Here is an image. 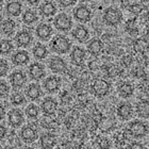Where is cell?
Masks as SVG:
<instances>
[{
  "mask_svg": "<svg viewBox=\"0 0 149 149\" xmlns=\"http://www.w3.org/2000/svg\"><path fill=\"white\" fill-rule=\"evenodd\" d=\"M4 116H6V109L3 108V106L0 104V120H2Z\"/></svg>",
  "mask_w": 149,
  "mask_h": 149,
  "instance_id": "obj_44",
  "label": "cell"
},
{
  "mask_svg": "<svg viewBox=\"0 0 149 149\" xmlns=\"http://www.w3.org/2000/svg\"><path fill=\"white\" fill-rule=\"evenodd\" d=\"M14 49V46L11 40H0V54H3V56H6L11 53Z\"/></svg>",
  "mask_w": 149,
  "mask_h": 149,
  "instance_id": "obj_30",
  "label": "cell"
},
{
  "mask_svg": "<svg viewBox=\"0 0 149 149\" xmlns=\"http://www.w3.org/2000/svg\"><path fill=\"white\" fill-rule=\"evenodd\" d=\"M40 15L44 17H51L54 16L56 13V6L52 1H46L40 6Z\"/></svg>",
  "mask_w": 149,
  "mask_h": 149,
  "instance_id": "obj_20",
  "label": "cell"
},
{
  "mask_svg": "<svg viewBox=\"0 0 149 149\" xmlns=\"http://www.w3.org/2000/svg\"><path fill=\"white\" fill-rule=\"evenodd\" d=\"M86 59V52L83 48L81 47H74L70 52V60L74 63V65L77 66H82L83 65L84 61Z\"/></svg>",
  "mask_w": 149,
  "mask_h": 149,
  "instance_id": "obj_10",
  "label": "cell"
},
{
  "mask_svg": "<svg viewBox=\"0 0 149 149\" xmlns=\"http://www.w3.org/2000/svg\"><path fill=\"white\" fill-rule=\"evenodd\" d=\"M128 148H130V149H142V148H144V147L142 146L140 143H133V144H131L130 146H128Z\"/></svg>",
  "mask_w": 149,
  "mask_h": 149,
  "instance_id": "obj_43",
  "label": "cell"
},
{
  "mask_svg": "<svg viewBox=\"0 0 149 149\" xmlns=\"http://www.w3.org/2000/svg\"><path fill=\"white\" fill-rule=\"evenodd\" d=\"M6 132H8L6 128L4 127V126H2V125H0V140H2L3 137L6 136Z\"/></svg>",
  "mask_w": 149,
  "mask_h": 149,
  "instance_id": "obj_41",
  "label": "cell"
},
{
  "mask_svg": "<svg viewBox=\"0 0 149 149\" xmlns=\"http://www.w3.org/2000/svg\"><path fill=\"white\" fill-rule=\"evenodd\" d=\"M49 68L51 69V72L56 74H63L67 70V64L62 58L54 56L49 61Z\"/></svg>",
  "mask_w": 149,
  "mask_h": 149,
  "instance_id": "obj_9",
  "label": "cell"
},
{
  "mask_svg": "<svg viewBox=\"0 0 149 149\" xmlns=\"http://www.w3.org/2000/svg\"><path fill=\"white\" fill-rule=\"evenodd\" d=\"M40 109L45 115H53L58 110V102L51 97L45 98L40 104Z\"/></svg>",
  "mask_w": 149,
  "mask_h": 149,
  "instance_id": "obj_15",
  "label": "cell"
},
{
  "mask_svg": "<svg viewBox=\"0 0 149 149\" xmlns=\"http://www.w3.org/2000/svg\"><path fill=\"white\" fill-rule=\"evenodd\" d=\"M99 145H100V147H101V148H108V147H110L109 141H107L106 139H103V140H100Z\"/></svg>",
  "mask_w": 149,
  "mask_h": 149,
  "instance_id": "obj_42",
  "label": "cell"
},
{
  "mask_svg": "<svg viewBox=\"0 0 149 149\" xmlns=\"http://www.w3.org/2000/svg\"><path fill=\"white\" fill-rule=\"evenodd\" d=\"M53 26L56 27V30L62 32L69 31L72 27V20L67 14L65 13H61L56 16L54 20H53Z\"/></svg>",
  "mask_w": 149,
  "mask_h": 149,
  "instance_id": "obj_4",
  "label": "cell"
},
{
  "mask_svg": "<svg viewBox=\"0 0 149 149\" xmlns=\"http://www.w3.org/2000/svg\"><path fill=\"white\" fill-rule=\"evenodd\" d=\"M8 119H9V124L11 127L13 128H18L20 127L24 121H25V117L22 112L18 109H13L9 112L8 114Z\"/></svg>",
  "mask_w": 149,
  "mask_h": 149,
  "instance_id": "obj_7",
  "label": "cell"
},
{
  "mask_svg": "<svg viewBox=\"0 0 149 149\" xmlns=\"http://www.w3.org/2000/svg\"><path fill=\"white\" fill-rule=\"evenodd\" d=\"M14 40H15L16 45L18 47H28L33 42V36L29 31L22 30L15 35Z\"/></svg>",
  "mask_w": 149,
  "mask_h": 149,
  "instance_id": "obj_12",
  "label": "cell"
},
{
  "mask_svg": "<svg viewBox=\"0 0 149 149\" xmlns=\"http://www.w3.org/2000/svg\"><path fill=\"white\" fill-rule=\"evenodd\" d=\"M9 69V63L6 62V60L0 59V77H4L8 74Z\"/></svg>",
  "mask_w": 149,
  "mask_h": 149,
  "instance_id": "obj_34",
  "label": "cell"
},
{
  "mask_svg": "<svg viewBox=\"0 0 149 149\" xmlns=\"http://www.w3.org/2000/svg\"><path fill=\"white\" fill-rule=\"evenodd\" d=\"M121 62H123L124 66L128 67V66H130V65H131V63L133 62V59H132V56H131L130 54H127V56H125L124 58H123V60H121Z\"/></svg>",
  "mask_w": 149,
  "mask_h": 149,
  "instance_id": "obj_38",
  "label": "cell"
},
{
  "mask_svg": "<svg viewBox=\"0 0 149 149\" xmlns=\"http://www.w3.org/2000/svg\"><path fill=\"white\" fill-rule=\"evenodd\" d=\"M87 51L94 56H98L100 53L102 52L103 45L102 42L99 38H93L87 43Z\"/></svg>",
  "mask_w": 149,
  "mask_h": 149,
  "instance_id": "obj_19",
  "label": "cell"
},
{
  "mask_svg": "<svg viewBox=\"0 0 149 149\" xmlns=\"http://www.w3.org/2000/svg\"><path fill=\"white\" fill-rule=\"evenodd\" d=\"M20 137H22V140L25 143L30 144L37 140L38 134H37V131L33 127H31V126H26L20 131Z\"/></svg>",
  "mask_w": 149,
  "mask_h": 149,
  "instance_id": "obj_13",
  "label": "cell"
},
{
  "mask_svg": "<svg viewBox=\"0 0 149 149\" xmlns=\"http://www.w3.org/2000/svg\"><path fill=\"white\" fill-rule=\"evenodd\" d=\"M130 11L134 14H140L142 11H143V6L141 4H132L130 6Z\"/></svg>",
  "mask_w": 149,
  "mask_h": 149,
  "instance_id": "obj_39",
  "label": "cell"
},
{
  "mask_svg": "<svg viewBox=\"0 0 149 149\" xmlns=\"http://www.w3.org/2000/svg\"><path fill=\"white\" fill-rule=\"evenodd\" d=\"M147 46H148V37L146 40L145 38H139L134 42L133 44V48L136 52L143 53L147 50Z\"/></svg>",
  "mask_w": 149,
  "mask_h": 149,
  "instance_id": "obj_31",
  "label": "cell"
},
{
  "mask_svg": "<svg viewBox=\"0 0 149 149\" xmlns=\"http://www.w3.org/2000/svg\"><path fill=\"white\" fill-rule=\"evenodd\" d=\"M117 91L120 97H123V98H129L133 94L134 87L129 82H121L120 84H118Z\"/></svg>",
  "mask_w": 149,
  "mask_h": 149,
  "instance_id": "obj_24",
  "label": "cell"
},
{
  "mask_svg": "<svg viewBox=\"0 0 149 149\" xmlns=\"http://www.w3.org/2000/svg\"><path fill=\"white\" fill-rule=\"evenodd\" d=\"M121 19H123V14L119 10L115 8H108L103 13V22L108 26L115 27L119 25L121 22Z\"/></svg>",
  "mask_w": 149,
  "mask_h": 149,
  "instance_id": "obj_3",
  "label": "cell"
},
{
  "mask_svg": "<svg viewBox=\"0 0 149 149\" xmlns=\"http://www.w3.org/2000/svg\"><path fill=\"white\" fill-rule=\"evenodd\" d=\"M143 1H145V0H143ZM146 1H147V0H146Z\"/></svg>",
  "mask_w": 149,
  "mask_h": 149,
  "instance_id": "obj_50",
  "label": "cell"
},
{
  "mask_svg": "<svg viewBox=\"0 0 149 149\" xmlns=\"http://www.w3.org/2000/svg\"><path fill=\"white\" fill-rule=\"evenodd\" d=\"M29 74L32 80L40 81L45 77V67L40 63H33L29 67Z\"/></svg>",
  "mask_w": 149,
  "mask_h": 149,
  "instance_id": "obj_14",
  "label": "cell"
},
{
  "mask_svg": "<svg viewBox=\"0 0 149 149\" xmlns=\"http://www.w3.org/2000/svg\"><path fill=\"white\" fill-rule=\"evenodd\" d=\"M132 74H133V76L135 78H141V77H143L144 74H145V72H144V69L142 68V67H137V68L133 69Z\"/></svg>",
  "mask_w": 149,
  "mask_h": 149,
  "instance_id": "obj_40",
  "label": "cell"
},
{
  "mask_svg": "<svg viewBox=\"0 0 149 149\" xmlns=\"http://www.w3.org/2000/svg\"><path fill=\"white\" fill-rule=\"evenodd\" d=\"M61 87V79L56 76H50L44 81V88L49 94L58 92Z\"/></svg>",
  "mask_w": 149,
  "mask_h": 149,
  "instance_id": "obj_11",
  "label": "cell"
},
{
  "mask_svg": "<svg viewBox=\"0 0 149 149\" xmlns=\"http://www.w3.org/2000/svg\"><path fill=\"white\" fill-rule=\"evenodd\" d=\"M82 1H88V0H82Z\"/></svg>",
  "mask_w": 149,
  "mask_h": 149,
  "instance_id": "obj_49",
  "label": "cell"
},
{
  "mask_svg": "<svg viewBox=\"0 0 149 149\" xmlns=\"http://www.w3.org/2000/svg\"><path fill=\"white\" fill-rule=\"evenodd\" d=\"M12 62L14 65L16 66H22L28 64L30 61V56H29L28 51L26 50H18L16 51L14 54L12 56Z\"/></svg>",
  "mask_w": 149,
  "mask_h": 149,
  "instance_id": "obj_17",
  "label": "cell"
},
{
  "mask_svg": "<svg viewBox=\"0 0 149 149\" xmlns=\"http://www.w3.org/2000/svg\"><path fill=\"white\" fill-rule=\"evenodd\" d=\"M38 108L35 104H30V106L26 109V114L29 118H36L38 116Z\"/></svg>",
  "mask_w": 149,
  "mask_h": 149,
  "instance_id": "obj_33",
  "label": "cell"
},
{
  "mask_svg": "<svg viewBox=\"0 0 149 149\" xmlns=\"http://www.w3.org/2000/svg\"><path fill=\"white\" fill-rule=\"evenodd\" d=\"M90 68H91V70H96L97 68H98V65H97V63L95 62H92L90 64Z\"/></svg>",
  "mask_w": 149,
  "mask_h": 149,
  "instance_id": "obj_46",
  "label": "cell"
},
{
  "mask_svg": "<svg viewBox=\"0 0 149 149\" xmlns=\"http://www.w3.org/2000/svg\"><path fill=\"white\" fill-rule=\"evenodd\" d=\"M58 1L62 8H68V6H74V3L77 2V0H58Z\"/></svg>",
  "mask_w": 149,
  "mask_h": 149,
  "instance_id": "obj_37",
  "label": "cell"
},
{
  "mask_svg": "<svg viewBox=\"0 0 149 149\" xmlns=\"http://www.w3.org/2000/svg\"><path fill=\"white\" fill-rule=\"evenodd\" d=\"M1 25H2V17L0 16V29H1Z\"/></svg>",
  "mask_w": 149,
  "mask_h": 149,
  "instance_id": "obj_47",
  "label": "cell"
},
{
  "mask_svg": "<svg viewBox=\"0 0 149 149\" xmlns=\"http://www.w3.org/2000/svg\"><path fill=\"white\" fill-rule=\"evenodd\" d=\"M133 113V107L129 102H123L117 108V115L121 119H128L132 116Z\"/></svg>",
  "mask_w": 149,
  "mask_h": 149,
  "instance_id": "obj_22",
  "label": "cell"
},
{
  "mask_svg": "<svg viewBox=\"0 0 149 149\" xmlns=\"http://www.w3.org/2000/svg\"><path fill=\"white\" fill-rule=\"evenodd\" d=\"M136 113L142 118H148L149 115V104L147 100H143L136 104Z\"/></svg>",
  "mask_w": 149,
  "mask_h": 149,
  "instance_id": "obj_28",
  "label": "cell"
},
{
  "mask_svg": "<svg viewBox=\"0 0 149 149\" xmlns=\"http://www.w3.org/2000/svg\"><path fill=\"white\" fill-rule=\"evenodd\" d=\"M70 47H72V43L65 35H56L53 37L50 43L51 50L53 52L60 53V54L67 53L70 50Z\"/></svg>",
  "mask_w": 149,
  "mask_h": 149,
  "instance_id": "obj_1",
  "label": "cell"
},
{
  "mask_svg": "<svg viewBox=\"0 0 149 149\" xmlns=\"http://www.w3.org/2000/svg\"><path fill=\"white\" fill-rule=\"evenodd\" d=\"M91 88H92V93L95 95L98 98H102V97H106L108 94L110 93L111 91V85L107 80L104 79H99L97 78L92 82V85H91Z\"/></svg>",
  "mask_w": 149,
  "mask_h": 149,
  "instance_id": "obj_2",
  "label": "cell"
},
{
  "mask_svg": "<svg viewBox=\"0 0 149 149\" xmlns=\"http://www.w3.org/2000/svg\"><path fill=\"white\" fill-rule=\"evenodd\" d=\"M16 30V22L13 20V19H6L4 22H2V25H1V31L3 32V34L8 35H12Z\"/></svg>",
  "mask_w": 149,
  "mask_h": 149,
  "instance_id": "obj_27",
  "label": "cell"
},
{
  "mask_svg": "<svg viewBox=\"0 0 149 149\" xmlns=\"http://www.w3.org/2000/svg\"><path fill=\"white\" fill-rule=\"evenodd\" d=\"M32 53H33V56H34L35 59L43 60V59H45V58H47V56H48V49L46 48V46H44L43 44L38 43L33 47Z\"/></svg>",
  "mask_w": 149,
  "mask_h": 149,
  "instance_id": "obj_25",
  "label": "cell"
},
{
  "mask_svg": "<svg viewBox=\"0 0 149 149\" xmlns=\"http://www.w3.org/2000/svg\"><path fill=\"white\" fill-rule=\"evenodd\" d=\"M26 95L29 99L31 100H37L40 99V96H42V88H40V84L37 83H31L27 87L26 90Z\"/></svg>",
  "mask_w": 149,
  "mask_h": 149,
  "instance_id": "obj_21",
  "label": "cell"
},
{
  "mask_svg": "<svg viewBox=\"0 0 149 149\" xmlns=\"http://www.w3.org/2000/svg\"><path fill=\"white\" fill-rule=\"evenodd\" d=\"M26 82H27V78L22 70H16V72H12L10 76V83L15 91L22 88Z\"/></svg>",
  "mask_w": 149,
  "mask_h": 149,
  "instance_id": "obj_5",
  "label": "cell"
},
{
  "mask_svg": "<svg viewBox=\"0 0 149 149\" xmlns=\"http://www.w3.org/2000/svg\"><path fill=\"white\" fill-rule=\"evenodd\" d=\"M72 37L79 43H85L90 37V32L84 26H77L72 31Z\"/></svg>",
  "mask_w": 149,
  "mask_h": 149,
  "instance_id": "obj_18",
  "label": "cell"
},
{
  "mask_svg": "<svg viewBox=\"0 0 149 149\" xmlns=\"http://www.w3.org/2000/svg\"><path fill=\"white\" fill-rule=\"evenodd\" d=\"M35 34L40 40H48L52 35V28L48 24H40L35 29Z\"/></svg>",
  "mask_w": 149,
  "mask_h": 149,
  "instance_id": "obj_16",
  "label": "cell"
},
{
  "mask_svg": "<svg viewBox=\"0 0 149 149\" xmlns=\"http://www.w3.org/2000/svg\"><path fill=\"white\" fill-rule=\"evenodd\" d=\"M128 131H129V133L133 137H143L148 132V128H147V125H145L142 121L137 120V121H133L130 125Z\"/></svg>",
  "mask_w": 149,
  "mask_h": 149,
  "instance_id": "obj_6",
  "label": "cell"
},
{
  "mask_svg": "<svg viewBox=\"0 0 149 149\" xmlns=\"http://www.w3.org/2000/svg\"><path fill=\"white\" fill-rule=\"evenodd\" d=\"M26 97L24 94L19 93V92H15L11 95V103L13 106H20L25 102Z\"/></svg>",
  "mask_w": 149,
  "mask_h": 149,
  "instance_id": "obj_32",
  "label": "cell"
},
{
  "mask_svg": "<svg viewBox=\"0 0 149 149\" xmlns=\"http://www.w3.org/2000/svg\"><path fill=\"white\" fill-rule=\"evenodd\" d=\"M74 17L80 22H87L92 18L91 10L85 6H80L74 10Z\"/></svg>",
  "mask_w": 149,
  "mask_h": 149,
  "instance_id": "obj_8",
  "label": "cell"
},
{
  "mask_svg": "<svg viewBox=\"0 0 149 149\" xmlns=\"http://www.w3.org/2000/svg\"><path fill=\"white\" fill-rule=\"evenodd\" d=\"M6 10L8 15L13 16V17H17L22 13V4L19 1H11V2H9L6 4Z\"/></svg>",
  "mask_w": 149,
  "mask_h": 149,
  "instance_id": "obj_23",
  "label": "cell"
},
{
  "mask_svg": "<svg viewBox=\"0 0 149 149\" xmlns=\"http://www.w3.org/2000/svg\"><path fill=\"white\" fill-rule=\"evenodd\" d=\"M10 87L6 82L4 81H0V98H3L9 95Z\"/></svg>",
  "mask_w": 149,
  "mask_h": 149,
  "instance_id": "obj_35",
  "label": "cell"
},
{
  "mask_svg": "<svg viewBox=\"0 0 149 149\" xmlns=\"http://www.w3.org/2000/svg\"><path fill=\"white\" fill-rule=\"evenodd\" d=\"M37 18L38 17H37L36 13L34 11H32V10H27L22 14V22L26 25H32V24H34L37 20Z\"/></svg>",
  "mask_w": 149,
  "mask_h": 149,
  "instance_id": "obj_29",
  "label": "cell"
},
{
  "mask_svg": "<svg viewBox=\"0 0 149 149\" xmlns=\"http://www.w3.org/2000/svg\"><path fill=\"white\" fill-rule=\"evenodd\" d=\"M60 99H61V101H62V103H64V104H68V103H70L72 102V96L69 95L67 92H64V93L60 96Z\"/></svg>",
  "mask_w": 149,
  "mask_h": 149,
  "instance_id": "obj_36",
  "label": "cell"
},
{
  "mask_svg": "<svg viewBox=\"0 0 149 149\" xmlns=\"http://www.w3.org/2000/svg\"><path fill=\"white\" fill-rule=\"evenodd\" d=\"M40 0H27V2L30 4V6H37L38 3H40Z\"/></svg>",
  "mask_w": 149,
  "mask_h": 149,
  "instance_id": "obj_45",
  "label": "cell"
},
{
  "mask_svg": "<svg viewBox=\"0 0 149 149\" xmlns=\"http://www.w3.org/2000/svg\"><path fill=\"white\" fill-rule=\"evenodd\" d=\"M56 144V139L52 134L47 133V134H44L43 136L40 137V146L43 147V148H46V149L53 148Z\"/></svg>",
  "mask_w": 149,
  "mask_h": 149,
  "instance_id": "obj_26",
  "label": "cell"
},
{
  "mask_svg": "<svg viewBox=\"0 0 149 149\" xmlns=\"http://www.w3.org/2000/svg\"><path fill=\"white\" fill-rule=\"evenodd\" d=\"M3 1H4V0H0V6H1V4L3 3Z\"/></svg>",
  "mask_w": 149,
  "mask_h": 149,
  "instance_id": "obj_48",
  "label": "cell"
}]
</instances>
